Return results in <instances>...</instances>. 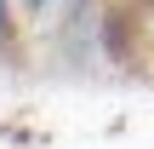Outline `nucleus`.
I'll return each instance as SVG.
<instances>
[{"instance_id": "nucleus-2", "label": "nucleus", "mask_w": 154, "mask_h": 149, "mask_svg": "<svg viewBox=\"0 0 154 149\" xmlns=\"http://www.w3.org/2000/svg\"><path fill=\"white\" fill-rule=\"evenodd\" d=\"M23 6H29V11H46V6H57V0H23Z\"/></svg>"}, {"instance_id": "nucleus-1", "label": "nucleus", "mask_w": 154, "mask_h": 149, "mask_svg": "<svg viewBox=\"0 0 154 149\" xmlns=\"http://www.w3.org/2000/svg\"><path fill=\"white\" fill-rule=\"evenodd\" d=\"M17 40V17H11V0H0V46Z\"/></svg>"}]
</instances>
